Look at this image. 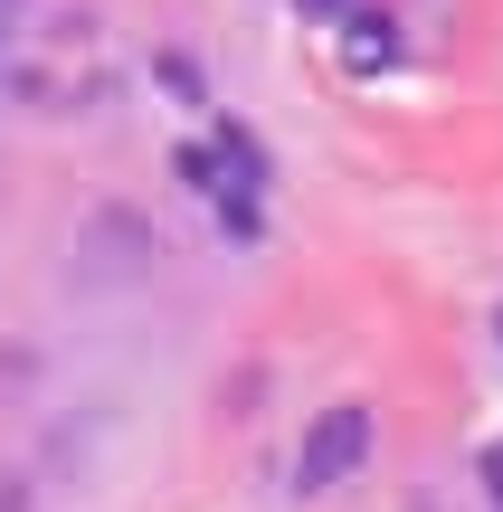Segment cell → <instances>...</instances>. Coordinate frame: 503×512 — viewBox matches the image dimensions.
Wrapping results in <instances>:
<instances>
[{
  "instance_id": "3",
  "label": "cell",
  "mask_w": 503,
  "mask_h": 512,
  "mask_svg": "<svg viewBox=\"0 0 503 512\" xmlns=\"http://www.w3.org/2000/svg\"><path fill=\"white\" fill-rule=\"evenodd\" d=\"M19 19H29V0H0V67H10V48H19Z\"/></svg>"
},
{
  "instance_id": "2",
  "label": "cell",
  "mask_w": 503,
  "mask_h": 512,
  "mask_svg": "<svg viewBox=\"0 0 503 512\" xmlns=\"http://www.w3.org/2000/svg\"><path fill=\"white\" fill-rule=\"evenodd\" d=\"M342 67H352V76L399 67V19L390 10H342Z\"/></svg>"
},
{
  "instance_id": "4",
  "label": "cell",
  "mask_w": 503,
  "mask_h": 512,
  "mask_svg": "<svg viewBox=\"0 0 503 512\" xmlns=\"http://www.w3.org/2000/svg\"><path fill=\"white\" fill-rule=\"evenodd\" d=\"M485 484H494V512H503V446H485Z\"/></svg>"
},
{
  "instance_id": "6",
  "label": "cell",
  "mask_w": 503,
  "mask_h": 512,
  "mask_svg": "<svg viewBox=\"0 0 503 512\" xmlns=\"http://www.w3.org/2000/svg\"><path fill=\"white\" fill-rule=\"evenodd\" d=\"M494 332H503V313H494Z\"/></svg>"
},
{
  "instance_id": "5",
  "label": "cell",
  "mask_w": 503,
  "mask_h": 512,
  "mask_svg": "<svg viewBox=\"0 0 503 512\" xmlns=\"http://www.w3.org/2000/svg\"><path fill=\"white\" fill-rule=\"evenodd\" d=\"M295 10H304V19H342L352 0H295Z\"/></svg>"
},
{
  "instance_id": "1",
  "label": "cell",
  "mask_w": 503,
  "mask_h": 512,
  "mask_svg": "<svg viewBox=\"0 0 503 512\" xmlns=\"http://www.w3.org/2000/svg\"><path fill=\"white\" fill-rule=\"evenodd\" d=\"M361 456H371V408L342 399V408H323V418L304 427V446H295V484H304V494H333L342 475H361Z\"/></svg>"
}]
</instances>
